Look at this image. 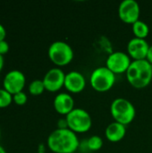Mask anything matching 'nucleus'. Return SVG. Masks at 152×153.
Wrapping results in <instances>:
<instances>
[{
	"instance_id": "obj_4",
	"label": "nucleus",
	"mask_w": 152,
	"mask_h": 153,
	"mask_svg": "<svg viewBox=\"0 0 152 153\" xmlns=\"http://www.w3.org/2000/svg\"><path fill=\"white\" fill-rule=\"evenodd\" d=\"M47 55L49 59L57 67L69 65L73 59V50L72 47L65 41L57 40L51 43L48 48Z\"/></svg>"
},
{
	"instance_id": "obj_18",
	"label": "nucleus",
	"mask_w": 152,
	"mask_h": 153,
	"mask_svg": "<svg viewBox=\"0 0 152 153\" xmlns=\"http://www.w3.org/2000/svg\"><path fill=\"white\" fill-rule=\"evenodd\" d=\"M13 102V95L4 88L0 89V108L9 107Z\"/></svg>"
},
{
	"instance_id": "obj_27",
	"label": "nucleus",
	"mask_w": 152,
	"mask_h": 153,
	"mask_svg": "<svg viewBox=\"0 0 152 153\" xmlns=\"http://www.w3.org/2000/svg\"><path fill=\"white\" fill-rule=\"evenodd\" d=\"M0 138H1V129H0Z\"/></svg>"
},
{
	"instance_id": "obj_5",
	"label": "nucleus",
	"mask_w": 152,
	"mask_h": 153,
	"mask_svg": "<svg viewBox=\"0 0 152 153\" xmlns=\"http://www.w3.org/2000/svg\"><path fill=\"white\" fill-rule=\"evenodd\" d=\"M65 119L68 128L75 134H83L88 132L92 126L91 117L85 109L82 108H74L67 116Z\"/></svg>"
},
{
	"instance_id": "obj_10",
	"label": "nucleus",
	"mask_w": 152,
	"mask_h": 153,
	"mask_svg": "<svg viewBox=\"0 0 152 153\" xmlns=\"http://www.w3.org/2000/svg\"><path fill=\"white\" fill-rule=\"evenodd\" d=\"M65 74L59 67L49 69L44 75L42 81L45 89L50 92H56L65 86Z\"/></svg>"
},
{
	"instance_id": "obj_16",
	"label": "nucleus",
	"mask_w": 152,
	"mask_h": 153,
	"mask_svg": "<svg viewBox=\"0 0 152 153\" xmlns=\"http://www.w3.org/2000/svg\"><path fill=\"white\" fill-rule=\"evenodd\" d=\"M28 90H29V92L30 95L39 96L44 92V91L46 89H45L43 81L39 80V79H36V80H33L32 82H30V83L29 84Z\"/></svg>"
},
{
	"instance_id": "obj_17",
	"label": "nucleus",
	"mask_w": 152,
	"mask_h": 153,
	"mask_svg": "<svg viewBox=\"0 0 152 153\" xmlns=\"http://www.w3.org/2000/svg\"><path fill=\"white\" fill-rule=\"evenodd\" d=\"M86 146L91 152L99 151L103 146V140L99 135H92L86 141Z\"/></svg>"
},
{
	"instance_id": "obj_23",
	"label": "nucleus",
	"mask_w": 152,
	"mask_h": 153,
	"mask_svg": "<svg viewBox=\"0 0 152 153\" xmlns=\"http://www.w3.org/2000/svg\"><path fill=\"white\" fill-rule=\"evenodd\" d=\"M146 60L152 65V45L151 46H150V48H149V50H148V54H147Z\"/></svg>"
},
{
	"instance_id": "obj_9",
	"label": "nucleus",
	"mask_w": 152,
	"mask_h": 153,
	"mask_svg": "<svg viewBox=\"0 0 152 153\" xmlns=\"http://www.w3.org/2000/svg\"><path fill=\"white\" fill-rule=\"evenodd\" d=\"M140 4L135 0H124L118 6L119 18L127 24H133L140 20Z\"/></svg>"
},
{
	"instance_id": "obj_14",
	"label": "nucleus",
	"mask_w": 152,
	"mask_h": 153,
	"mask_svg": "<svg viewBox=\"0 0 152 153\" xmlns=\"http://www.w3.org/2000/svg\"><path fill=\"white\" fill-rule=\"evenodd\" d=\"M126 134V126H124L118 122L110 123L105 130L106 138L111 143L120 142L125 138Z\"/></svg>"
},
{
	"instance_id": "obj_24",
	"label": "nucleus",
	"mask_w": 152,
	"mask_h": 153,
	"mask_svg": "<svg viewBox=\"0 0 152 153\" xmlns=\"http://www.w3.org/2000/svg\"><path fill=\"white\" fill-rule=\"evenodd\" d=\"M37 152L38 153H46V145L44 143H39Z\"/></svg>"
},
{
	"instance_id": "obj_25",
	"label": "nucleus",
	"mask_w": 152,
	"mask_h": 153,
	"mask_svg": "<svg viewBox=\"0 0 152 153\" xmlns=\"http://www.w3.org/2000/svg\"><path fill=\"white\" fill-rule=\"evenodd\" d=\"M4 64V56L0 55V73H1V71L3 70Z\"/></svg>"
},
{
	"instance_id": "obj_22",
	"label": "nucleus",
	"mask_w": 152,
	"mask_h": 153,
	"mask_svg": "<svg viewBox=\"0 0 152 153\" xmlns=\"http://www.w3.org/2000/svg\"><path fill=\"white\" fill-rule=\"evenodd\" d=\"M5 37H6V30L4 27V25L0 23V41L4 40Z\"/></svg>"
},
{
	"instance_id": "obj_2",
	"label": "nucleus",
	"mask_w": 152,
	"mask_h": 153,
	"mask_svg": "<svg viewBox=\"0 0 152 153\" xmlns=\"http://www.w3.org/2000/svg\"><path fill=\"white\" fill-rule=\"evenodd\" d=\"M128 82L136 89L147 87L152 81V65L146 59L132 61L125 73Z\"/></svg>"
},
{
	"instance_id": "obj_19",
	"label": "nucleus",
	"mask_w": 152,
	"mask_h": 153,
	"mask_svg": "<svg viewBox=\"0 0 152 153\" xmlns=\"http://www.w3.org/2000/svg\"><path fill=\"white\" fill-rule=\"evenodd\" d=\"M27 100H28V96L24 91H21L13 95V102H14L18 106H22L26 104Z\"/></svg>"
},
{
	"instance_id": "obj_21",
	"label": "nucleus",
	"mask_w": 152,
	"mask_h": 153,
	"mask_svg": "<svg viewBox=\"0 0 152 153\" xmlns=\"http://www.w3.org/2000/svg\"><path fill=\"white\" fill-rule=\"evenodd\" d=\"M57 128L58 129H66V128H68V125H67V122H66L65 118H60L57 121Z\"/></svg>"
},
{
	"instance_id": "obj_12",
	"label": "nucleus",
	"mask_w": 152,
	"mask_h": 153,
	"mask_svg": "<svg viewBox=\"0 0 152 153\" xmlns=\"http://www.w3.org/2000/svg\"><path fill=\"white\" fill-rule=\"evenodd\" d=\"M86 86V79L78 71H71L65 74V88L71 93H80Z\"/></svg>"
},
{
	"instance_id": "obj_20",
	"label": "nucleus",
	"mask_w": 152,
	"mask_h": 153,
	"mask_svg": "<svg viewBox=\"0 0 152 153\" xmlns=\"http://www.w3.org/2000/svg\"><path fill=\"white\" fill-rule=\"evenodd\" d=\"M9 48H10V46L5 39L0 41V55L1 56H4V55L7 54L9 51Z\"/></svg>"
},
{
	"instance_id": "obj_6",
	"label": "nucleus",
	"mask_w": 152,
	"mask_h": 153,
	"mask_svg": "<svg viewBox=\"0 0 152 153\" xmlns=\"http://www.w3.org/2000/svg\"><path fill=\"white\" fill-rule=\"evenodd\" d=\"M116 82V74L107 66H99L94 69L90 76V83L92 89L99 92L109 91Z\"/></svg>"
},
{
	"instance_id": "obj_3",
	"label": "nucleus",
	"mask_w": 152,
	"mask_h": 153,
	"mask_svg": "<svg viewBox=\"0 0 152 153\" xmlns=\"http://www.w3.org/2000/svg\"><path fill=\"white\" fill-rule=\"evenodd\" d=\"M110 113L116 122L127 126L135 118L136 109L130 100L124 98H116L110 105Z\"/></svg>"
},
{
	"instance_id": "obj_28",
	"label": "nucleus",
	"mask_w": 152,
	"mask_h": 153,
	"mask_svg": "<svg viewBox=\"0 0 152 153\" xmlns=\"http://www.w3.org/2000/svg\"><path fill=\"white\" fill-rule=\"evenodd\" d=\"M73 153H77V152H73Z\"/></svg>"
},
{
	"instance_id": "obj_7",
	"label": "nucleus",
	"mask_w": 152,
	"mask_h": 153,
	"mask_svg": "<svg viewBox=\"0 0 152 153\" xmlns=\"http://www.w3.org/2000/svg\"><path fill=\"white\" fill-rule=\"evenodd\" d=\"M131 63V57L127 53L123 51H115L107 58L106 66L116 75L126 73Z\"/></svg>"
},
{
	"instance_id": "obj_1",
	"label": "nucleus",
	"mask_w": 152,
	"mask_h": 153,
	"mask_svg": "<svg viewBox=\"0 0 152 153\" xmlns=\"http://www.w3.org/2000/svg\"><path fill=\"white\" fill-rule=\"evenodd\" d=\"M47 144L54 153H73L80 147V141L77 134L69 128H57L48 135Z\"/></svg>"
},
{
	"instance_id": "obj_13",
	"label": "nucleus",
	"mask_w": 152,
	"mask_h": 153,
	"mask_svg": "<svg viewBox=\"0 0 152 153\" xmlns=\"http://www.w3.org/2000/svg\"><path fill=\"white\" fill-rule=\"evenodd\" d=\"M53 105L58 114L67 116L74 108V100L71 94L61 92L55 97Z\"/></svg>"
},
{
	"instance_id": "obj_26",
	"label": "nucleus",
	"mask_w": 152,
	"mask_h": 153,
	"mask_svg": "<svg viewBox=\"0 0 152 153\" xmlns=\"http://www.w3.org/2000/svg\"><path fill=\"white\" fill-rule=\"evenodd\" d=\"M0 153H7L6 151H5V149L2 145H0Z\"/></svg>"
},
{
	"instance_id": "obj_8",
	"label": "nucleus",
	"mask_w": 152,
	"mask_h": 153,
	"mask_svg": "<svg viewBox=\"0 0 152 153\" xmlns=\"http://www.w3.org/2000/svg\"><path fill=\"white\" fill-rule=\"evenodd\" d=\"M26 77L20 70H11L6 73L3 80V88L12 95L23 91Z\"/></svg>"
},
{
	"instance_id": "obj_11",
	"label": "nucleus",
	"mask_w": 152,
	"mask_h": 153,
	"mask_svg": "<svg viewBox=\"0 0 152 153\" xmlns=\"http://www.w3.org/2000/svg\"><path fill=\"white\" fill-rule=\"evenodd\" d=\"M150 45L144 39L133 38L127 44V54L133 60H144L147 57Z\"/></svg>"
},
{
	"instance_id": "obj_15",
	"label": "nucleus",
	"mask_w": 152,
	"mask_h": 153,
	"mask_svg": "<svg viewBox=\"0 0 152 153\" xmlns=\"http://www.w3.org/2000/svg\"><path fill=\"white\" fill-rule=\"evenodd\" d=\"M132 28H133V32L135 38L145 39L150 33L149 25L142 20H138L133 24H132Z\"/></svg>"
}]
</instances>
